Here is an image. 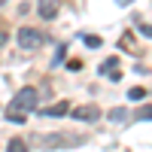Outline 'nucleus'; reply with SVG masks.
<instances>
[{
    "label": "nucleus",
    "mask_w": 152,
    "mask_h": 152,
    "mask_svg": "<svg viewBox=\"0 0 152 152\" xmlns=\"http://www.w3.org/2000/svg\"><path fill=\"white\" fill-rule=\"evenodd\" d=\"M85 137L82 134H43L40 146L43 149H64V146H82Z\"/></svg>",
    "instance_id": "f257e3e1"
},
{
    "label": "nucleus",
    "mask_w": 152,
    "mask_h": 152,
    "mask_svg": "<svg viewBox=\"0 0 152 152\" xmlns=\"http://www.w3.org/2000/svg\"><path fill=\"white\" fill-rule=\"evenodd\" d=\"M37 104H40V91L37 88H21L15 94V100L9 104V110H18V113H31Z\"/></svg>",
    "instance_id": "f03ea898"
},
{
    "label": "nucleus",
    "mask_w": 152,
    "mask_h": 152,
    "mask_svg": "<svg viewBox=\"0 0 152 152\" xmlns=\"http://www.w3.org/2000/svg\"><path fill=\"white\" fill-rule=\"evenodd\" d=\"M15 40H18L21 49H37L40 43H46V37L37 31V28H18V37H15Z\"/></svg>",
    "instance_id": "7ed1b4c3"
},
{
    "label": "nucleus",
    "mask_w": 152,
    "mask_h": 152,
    "mask_svg": "<svg viewBox=\"0 0 152 152\" xmlns=\"http://www.w3.org/2000/svg\"><path fill=\"white\" fill-rule=\"evenodd\" d=\"M37 9H40V15H43L46 21H52V18H58L61 0H40V3H37Z\"/></svg>",
    "instance_id": "20e7f679"
},
{
    "label": "nucleus",
    "mask_w": 152,
    "mask_h": 152,
    "mask_svg": "<svg viewBox=\"0 0 152 152\" xmlns=\"http://www.w3.org/2000/svg\"><path fill=\"white\" fill-rule=\"evenodd\" d=\"M70 116H73V119H79V122H94V119L100 116V110H97L94 104H91V107L85 104V107H76V110L70 113Z\"/></svg>",
    "instance_id": "39448f33"
},
{
    "label": "nucleus",
    "mask_w": 152,
    "mask_h": 152,
    "mask_svg": "<svg viewBox=\"0 0 152 152\" xmlns=\"http://www.w3.org/2000/svg\"><path fill=\"white\" fill-rule=\"evenodd\" d=\"M67 113H70V104H67V100H61V104H55V107H46L43 110V116H67Z\"/></svg>",
    "instance_id": "423d86ee"
},
{
    "label": "nucleus",
    "mask_w": 152,
    "mask_h": 152,
    "mask_svg": "<svg viewBox=\"0 0 152 152\" xmlns=\"http://www.w3.org/2000/svg\"><path fill=\"white\" fill-rule=\"evenodd\" d=\"M119 61L116 58H107V61H100V73H107V76H113V79H119Z\"/></svg>",
    "instance_id": "0eeeda50"
},
{
    "label": "nucleus",
    "mask_w": 152,
    "mask_h": 152,
    "mask_svg": "<svg viewBox=\"0 0 152 152\" xmlns=\"http://www.w3.org/2000/svg\"><path fill=\"white\" fill-rule=\"evenodd\" d=\"M82 43H85L88 49H97V46H100V43H104V40H100V37H97V34H85V37H82Z\"/></svg>",
    "instance_id": "6e6552de"
},
{
    "label": "nucleus",
    "mask_w": 152,
    "mask_h": 152,
    "mask_svg": "<svg viewBox=\"0 0 152 152\" xmlns=\"http://www.w3.org/2000/svg\"><path fill=\"white\" fill-rule=\"evenodd\" d=\"M6 152H28V143H24V140H9Z\"/></svg>",
    "instance_id": "1a4fd4ad"
},
{
    "label": "nucleus",
    "mask_w": 152,
    "mask_h": 152,
    "mask_svg": "<svg viewBox=\"0 0 152 152\" xmlns=\"http://www.w3.org/2000/svg\"><path fill=\"white\" fill-rule=\"evenodd\" d=\"M137 119H146V122H152V104L140 107V113H137Z\"/></svg>",
    "instance_id": "9d476101"
},
{
    "label": "nucleus",
    "mask_w": 152,
    "mask_h": 152,
    "mask_svg": "<svg viewBox=\"0 0 152 152\" xmlns=\"http://www.w3.org/2000/svg\"><path fill=\"white\" fill-rule=\"evenodd\" d=\"M128 97H131V100H143V97H146V88H131Z\"/></svg>",
    "instance_id": "9b49d317"
},
{
    "label": "nucleus",
    "mask_w": 152,
    "mask_h": 152,
    "mask_svg": "<svg viewBox=\"0 0 152 152\" xmlns=\"http://www.w3.org/2000/svg\"><path fill=\"white\" fill-rule=\"evenodd\" d=\"M122 119H125V110H113V113H110V122H113V125L122 122Z\"/></svg>",
    "instance_id": "f8f14e48"
},
{
    "label": "nucleus",
    "mask_w": 152,
    "mask_h": 152,
    "mask_svg": "<svg viewBox=\"0 0 152 152\" xmlns=\"http://www.w3.org/2000/svg\"><path fill=\"white\" fill-rule=\"evenodd\" d=\"M140 34H143V37H149V40H152V24H140Z\"/></svg>",
    "instance_id": "ddd939ff"
},
{
    "label": "nucleus",
    "mask_w": 152,
    "mask_h": 152,
    "mask_svg": "<svg viewBox=\"0 0 152 152\" xmlns=\"http://www.w3.org/2000/svg\"><path fill=\"white\" fill-rule=\"evenodd\" d=\"M3 43H6V31L0 28V46H3Z\"/></svg>",
    "instance_id": "4468645a"
},
{
    "label": "nucleus",
    "mask_w": 152,
    "mask_h": 152,
    "mask_svg": "<svg viewBox=\"0 0 152 152\" xmlns=\"http://www.w3.org/2000/svg\"><path fill=\"white\" fill-rule=\"evenodd\" d=\"M116 3H119V6H128V3H134V0H116Z\"/></svg>",
    "instance_id": "2eb2a0df"
},
{
    "label": "nucleus",
    "mask_w": 152,
    "mask_h": 152,
    "mask_svg": "<svg viewBox=\"0 0 152 152\" xmlns=\"http://www.w3.org/2000/svg\"><path fill=\"white\" fill-rule=\"evenodd\" d=\"M3 3H9V0H0V6H3Z\"/></svg>",
    "instance_id": "dca6fc26"
}]
</instances>
